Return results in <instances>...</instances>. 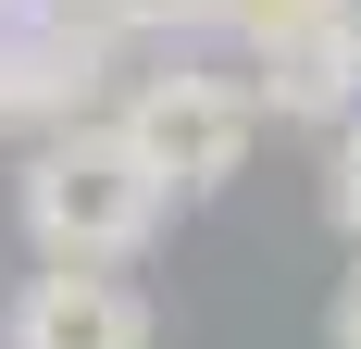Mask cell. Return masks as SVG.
Instances as JSON below:
<instances>
[{"instance_id":"6da1fadb","label":"cell","mask_w":361,"mask_h":349,"mask_svg":"<svg viewBox=\"0 0 361 349\" xmlns=\"http://www.w3.org/2000/svg\"><path fill=\"white\" fill-rule=\"evenodd\" d=\"M13 200H25V237H37L50 275H112V262H137V249L162 237V187L125 162L112 125H63V138H37V162H25Z\"/></svg>"},{"instance_id":"7a4b0ae2","label":"cell","mask_w":361,"mask_h":349,"mask_svg":"<svg viewBox=\"0 0 361 349\" xmlns=\"http://www.w3.org/2000/svg\"><path fill=\"white\" fill-rule=\"evenodd\" d=\"M112 138H125V162L162 187V200H200V187H224V174L250 162V138H262V112H250V88L237 75H137L125 100H112Z\"/></svg>"},{"instance_id":"3957f363","label":"cell","mask_w":361,"mask_h":349,"mask_svg":"<svg viewBox=\"0 0 361 349\" xmlns=\"http://www.w3.org/2000/svg\"><path fill=\"white\" fill-rule=\"evenodd\" d=\"M112 88V37L75 13V0H0V125H100V100Z\"/></svg>"},{"instance_id":"277c9868","label":"cell","mask_w":361,"mask_h":349,"mask_svg":"<svg viewBox=\"0 0 361 349\" xmlns=\"http://www.w3.org/2000/svg\"><path fill=\"white\" fill-rule=\"evenodd\" d=\"M0 349H149V300L125 275H25Z\"/></svg>"},{"instance_id":"5b68a950","label":"cell","mask_w":361,"mask_h":349,"mask_svg":"<svg viewBox=\"0 0 361 349\" xmlns=\"http://www.w3.org/2000/svg\"><path fill=\"white\" fill-rule=\"evenodd\" d=\"M250 63H262L250 112H324V125H349V112H361V88L336 75V50H324L312 25H299V37H274V50H250Z\"/></svg>"},{"instance_id":"8992f818","label":"cell","mask_w":361,"mask_h":349,"mask_svg":"<svg viewBox=\"0 0 361 349\" xmlns=\"http://www.w3.org/2000/svg\"><path fill=\"white\" fill-rule=\"evenodd\" d=\"M75 13H87L112 50H125V37H200L212 25V0H75Z\"/></svg>"},{"instance_id":"52a82bcc","label":"cell","mask_w":361,"mask_h":349,"mask_svg":"<svg viewBox=\"0 0 361 349\" xmlns=\"http://www.w3.org/2000/svg\"><path fill=\"white\" fill-rule=\"evenodd\" d=\"M212 25H237L250 50H274V37H299V25H312V0H212Z\"/></svg>"},{"instance_id":"ba28073f","label":"cell","mask_w":361,"mask_h":349,"mask_svg":"<svg viewBox=\"0 0 361 349\" xmlns=\"http://www.w3.org/2000/svg\"><path fill=\"white\" fill-rule=\"evenodd\" d=\"M324 200H336V225L361 237V112L336 125V150H324Z\"/></svg>"},{"instance_id":"9c48e42d","label":"cell","mask_w":361,"mask_h":349,"mask_svg":"<svg viewBox=\"0 0 361 349\" xmlns=\"http://www.w3.org/2000/svg\"><path fill=\"white\" fill-rule=\"evenodd\" d=\"M312 37L336 50V75L361 88V0H312Z\"/></svg>"},{"instance_id":"30bf717a","label":"cell","mask_w":361,"mask_h":349,"mask_svg":"<svg viewBox=\"0 0 361 349\" xmlns=\"http://www.w3.org/2000/svg\"><path fill=\"white\" fill-rule=\"evenodd\" d=\"M336 349H361V275L336 287Z\"/></svg>"}]
</instances>
